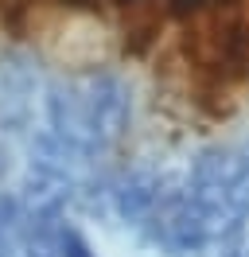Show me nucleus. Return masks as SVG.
Masks as SVG:
<instances>
[{"label":"nucleus","instance_id":"7ed1b4c3","mask_svg":"<svg viewBox=\"0 0 249 257\" xmlns=\"http://www.w3.org/2000/svg\"><path fill=\"white\" fill-rule=\"evenodd\" d=\"M241 257H249V249H245V253H241Z\"/></svg>","mask_w":249,"mask_h":257},{"label":"nucleus","instance_id":"f257e3e1","mask_svg":"<svg viewBox=\"0 0 249 257\" xmlns=\"http://www.w3.org/2000/svg\"><path fill=\"white\" fill-rule=\"evenodd\" d=\"M51 137H59L78 156H93L117 145L129 128V90L113 74L59 82L47 94Z\"/></svg>","mask_w":249,"mask_h":257},{"label":"nucleus","instance_id":"f03ea898","mask_svg":"<svg viewBox=\"0 0 249 257\" xmlns=\"http://www.w3.org/2000/svg\"><path fill=\"white\" fill-rule=\"evenodd\" d=\"M121 8H137V4H152V0H117Z\"/></svg>","mask_w":249,"mask_h":257}]
</instances>
